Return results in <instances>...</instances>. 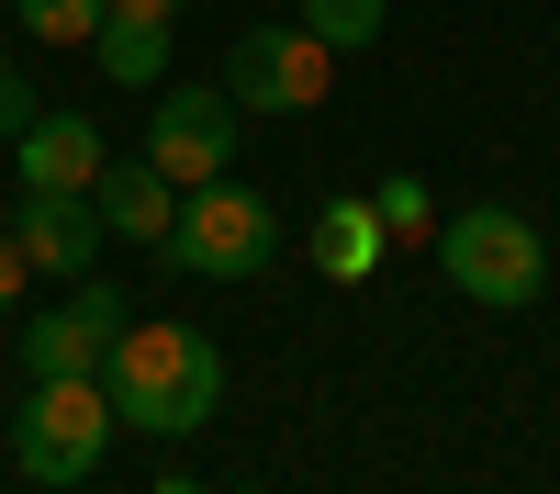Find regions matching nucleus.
<instances>
[{"mask_svg": "<svg viewBox=\"0 0 560 494\" xmlns=\"http://www.w3.org/2000/svg\"><path fill=\"white\" fill-rule=\"evenodd\" d=\"M102 393L135 438H191L224 404V348L202 326H124L113 359H102Z\"/></svg>", "mask_w": 560, "mask_h": 494, "instance_id": "obj_1", "label": "nucleus"}, {"mask_svg": "<svg viewBox=\"0 0 560 494\" xmlns=\"http://www.w3.org/2000/svg\"><path fill=\"white\" fill-rule=\"evenodd\" d=\"M158 259L191 269V282H258V269L280 259V214H269V192H247V180L224 169V180H202V192H179Z\"/></svg>", "mask_w": 560, "mask_h": 494, "instance_id": "obj_2", "label": "nucleus"}, {"mask_svg": "<svg viewBox=\"0 0 560 494\" xmlns=\"http://www.w3.org/2000/svg\"><path fill=\"white\" fill-rule=\"evenodd\" d=\"M438 259H448V292H471V303H538L549 292V237L516 214V203H459L438 225Z\"/></svg>", "mask_w": 560, "mask_h": 494, "instance_id": "obj_3", "label": "nucleus"}, {"mask_svg": "<svg viewBox=\"0 0 560 494\" xmlns=\"http://www.w3.org/2000/svg\"><path fill=\"white\" fill-rule=\"evenodd\" d=\"M113 393H102V371H79V382H34L23 404H12V461L34 472V483H90L102 472V449H113Z\"/></svg>", "mask_w": 560, "mask_h": 494, "instance_id": "obj_4", "label": "nucleus"}, {"mask_svg": "<svg viewBox=\"0 0 560 494\" xmlns=\"http://www.w3.org/2000/svg\"><path fill=\"white\" fill-rule=\"evenodd\" d=\"M325 79H337V45H325V34L258 23V34H236V57H224V102H236V113H314Z\"/></svg>", "mask_w": 560, "mask_h": 494, "instance_id": "obj_5", "label": "nucleus"}, {"mask_svg": "<svg viewBox=\"0 0 560 494\" xmlns=\"http://www.w3.org/2000/svg\"><path fill=\"white\" fill-rule=\"evenodd\" d=\"M236 124H247V113L224 102V79H213V90L179 79L168 102L147 113V169H158V180H179V192H202V180L236 169Z\"/></svg>", "mask_w": 560, "mask_h": 494, "instance_id": "obj_6", "label": "nucleus"}, {"mask_svg": "<svg viewBox=\"0 0 560 494\" xmlns=\"http://www.w3.org/2000/svg\"><path fill=\"white\" fill-rule=\"evenodd\" d=\"M124 326H135L124 292L68 282V303L23 314V371H34V382H79V371H102V359H113V337H124Z\"/></svg>", "mask_w": 560, "mask_h": 494, "instance_id": "obj_7", "label": "nucleus"}, {"mask_svg": "<svg viewBox=\"0 0 560 494\" xmlns=\"http://www.w3.org/2000/svg\"><path fill=\"white\" fill-rule=\"evenodd\" d=\"M0 237H12L45 282H90V259H102V214H90V192H23Z\"/></svg>", "mask_w": 560, "mask_h": 494, "instance_id": "obj_8", "label": "nucleus"}, {"mask_svg": "<svg viewBox=\"0 0 560 494\" xmlns=\"http://www.w3.org/2000/svg\"><path fill=\"white\" fill-rule=\"evenodd\" d=\"M12 147H23V192H90L102 180V124L90 113H34Z\"/></svg>", "mask_w": 560, "mask_h": 494, "instance_id": "obj_9", "label": "nucleus"}, {"mask_svg": "<svg viewBox=\"0 0 560 494\" xmlns=\"http://www.w3.org/2000/svg\"><path fill=\"white\" fill-rule=\"evenodd\" d=\"M90 214H102V237H168V214H179V180H158L147 158H102V180H90Z\"/></svg>", "mask_w": 560, "mask_h": 494, "instance_id": "obj_10", "label": "nucleus"}, {"mask_svg": "<svg viewBox=\"0 0 560 494\" xmlns=\"http://www.w3.org/2000/svg\"><path fill=\"white\" fill-rule=\"evenodd\" d=\"M382 248H393V225L370 214L359 192L314 214V269H325V282H370V269H382Z\"/></svg>", "mask_w": 560, "mask_h": 494, "instance_id": "obj_11", "label": "nucleus"}, {"mask_svg": "<svg viewBox=\"0 0 560 494\" xmlns=\"http://www.w3.org/2000/svg\"><path fill=\"white\" fill-rule=\"evenodd\" d=\"M102 79H124V90H158L168 79V23H124V12H102Z\"/></svg>", "mask_w": 560, "mask_h": 494, "instance_id": "obj_12", "label": "nucleus"}, {"mask_svg": "<svg viewBox=\"0 0 560 494\" xmlns=\"http://www.w3.org/2000/svg\"><path fill=\"white\" fill-rule=\"evenodd\" d=\"M382 12H393V0H303V34H325V45H337V57H348V45H382Z\"/></svg>", "mask_w": 560, "mask_h": 494, "instance_id": "obj_13", "label": "nucleus"}, {"mask_svg": "<svg viewBox=\"0 0 560 494\" xmlns=\"http://www.w3.org/2000/svg\"><path fill=\"white\" fill-rule=\"evenodd\" d=\"M102 12H113V0H12V23L45 34V45H90V34H102Z\"/></svg>", "mask_w": 560, "mask_h": 494, "instance_id": "obj_14", "label": "nucleus"}, {"mask_svg": "<svg viewBox=\"0 0 560 494\" xmlns=\"http://www.w3.org/2000/svg\"><path fill=\"white\" fill-rule=\"evenodd\" d=\"M370 214H382L393 237H438V192H427V180H415V169H393L382 192H370Z\"/></svg>", "mask_w": 560, "mask_h": 494, "instance_id": "obj_15", "label": "nucleus"}, {"mask_svg": "<svg viewBox=\"0 0 560 494\" xmlns=\"http://www.w3.org/2000/svg\"><path fill=\"white\" fill-rule=\"evenodd\" d=\"M34 113H45V102H34V79H23V68H12V57H0V135H23V124H34Z\"/></svg>", "mask_w": 560, "mask_h": 494, "instance_id": "obj_16", "label": "nucleus"}, {"mask_svg": "<svg viewBox=\"0 0 560 494\" xmlns=\"http://www.w3.org/2000/svg\"><path fill=\"white\" fill-rule=\"evenodd\" d=\"M23 282H34V259H23L12 237H0V314H12V303H23Z\"/></svg>", "mask_w": 560, "mask_h": 494, "instance_id": "obj_17", "label": "nucleus"}, {"mask_svg": "<svg viewBox=\"0 0 560 494\" xmlns=\"http://www.w3.org/2000/svg\"><path fill=\"white\" fill-rule=\"evenodd\" d=\"M124 23H179V0H113Z\"/></svg>", "mask_w": 560, "mask_h": 494, "instance_id": "obj_18", "label": "nucleus"}, {"mask_svg": "<svg viewBox=\"0 0 560 494\" xmlns=\"http://www.w3.org/2000/svg\"><path fill=\"white\" fill-rule=\"evenodd\" d=\"M158 494H202V483H179V472H168V483H158Z\"/></svg>", "mask_w": 560, "mask_h": 494, "instance_id": "obj_19", "label": "nucleus"}]
</instances>
